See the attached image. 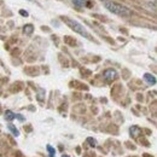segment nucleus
<instances>
[{
    "mask_svg": "<svg viewBox=\"0 0 157 157\" xmlns=\"http://www.w3.org/2000/svg\"><path fill=\"white\" fill-rule=\"evenodd\" d=\"M103 4H104V6H105L106 10H109L110 12H113V13H115V15H118V16H126V17L132 15V11H131L128 7H126V6L121 5V4H117V2H115V1H111V0H104Z\"/></svg>",
    "mask_w": 157,
    "mask_h": 157,
    "instance_id": "1",
    "label": "nucleus"
},
{
    "mask_svg": "<svg viewBox=\"0 0 157 157\" xmlns=\"http://www.w3.org/2000/svg\"><path fill=\"white\" fill-rule=\"evenodd\" d=\"M62 20L64 21L74 32H76V33H78L80 35H82V36H85V38H87V39L90 40H93V38L90 35V33L85 29V27L82 25V24H80L78 21L75 20H71V18H68V17H62Z\"/></svg>",
    "mask_w": 157,
    "mask_h": 157,
    "instance_id": "2",
    "label": "nucleus"
},
{
    "mask_svg": "<svg viewBox=\"0 0 157 157\" xmlns=\"http://www.w3.org/2000/svg\"><path fill=\"white\" fill-rule=\"evenodd\" d=\"M116 78H117V73H116L114 69H106V70L104 71V78H105L108 82L114 81Z\"/></svg>",
    "mask_w": 157,
    "mask_h": 157,
    "instance_id": "3",
    "label": "nucleus"
},
{
    "mask_svg": "<svg viewBox=\"0 0 157 157\" xmlns=\"http://www.w3.org/2000/svg\"><path fill=\"white\" fill-rule=\"evenodd\" d=\"M129 133H131V136L133 138H137L138 136L141 134V129H140L138 126H133V127L129 128Z\"/></svg>",
    "mask_w": 157,
    "mask_h": 157,
    "instance_id": "4",
    "label": "nucleus"
},
{
    "mask_svg": "<svg viewBox=\"0 0 157 157\" xmlns=\"http://www.w3.org/2000/svg\"><path fill=\"white\" fill-rule=\"evenodd\" d=\"M144 78H145V81H146L149 85H155V83H156V78H155L154 75H151V74H145V75H144Z\"/></svg>",
    "mask_w": 157,
    "mask_h": 157,
    "instance_id": "5",
    "label": "nucleus"
},
{
    "mask_svg": "<svg viewBox=\"0 0 157 157\" xmlns=\"http://www.w3.org/2000/svg\"><path fill=\"white\" fill-rule=\"evenodd\" d=\"M33 30H34L33 24H27V25L23 28V32H24V34H27V35H30V34L33 33Z\"/></svg>",
    "mask_w": 157,
    "mask_h": 157,
    "instance_id": "6",
    "label": "nucleus"
},
{
    "mask_svg": "<svg viewBox=\"0 0 157 157\" xmlns=\"http://www.w3.org/2000/svg\"><path fill=\"white\" fill-rule=\"evenodd\" d=\"M7 128H9V129L12 132V134H13L15 137H18V136H20V132H18V129H17V128H16L13 124H9V126H7Z\"/></svg>",
    "mask_w": 157,
    "mask_h": 157,
    "instance_id": "7",
    "label": "nucleus"
},
{
    "mask_svg": "<svg viewBox=\"0 0 157 157\" xmlns=\"http://www.w3.org/2000/svg\"><path fill=\"white\" fill-rule=\"evenodd\" d=\"M5 118H6L7 121H12V120L15 118V114H13L12 111H10V110H7V111L5 113Z\"/></svg>",
    "mask_w": 157,
    "mask_h": 157,
    "instance_id": "8",
    "label": "nucleus"
},
{
    "mask_svg": "<svg viewBox=\"0 0 157 157\" xmlns=\"http://www.w3.org/2000/svg\"><path fill=\"white\" fill-rule=\"evenodd\" d=\"M73 2H74L78 7H82V6H85L86 0H73Z\"/></svg>",
    "mask_w": 157,
    "mask_h": 157,
    "instance_id": "9",
    "label": "nucleus"
},
{
    "mask_svg": "<svg viewBox=\"0 0 157 157\" xmlns=\"http://www.w3.org/2000/svg\"><path fill=\"white\" fill-rule=\"evenodd\" d=\"M47 151L50 152V157H55V154H56V150L51 146V145H47Z\"/></svg>",
    "mask_w": 157,
    "mask_h": 157,
    "instance_id": "10",
    "label": "nucleus"
},
{
    "mask_svg": "<svg viewBox=\"0 0 157 157\" xmlns=\"http://www.w3.org/2000/svg\"><path fill=\"white\" fill-rule=\"evenodd\" d=\"M87 143H90V146H92V147H94L97 145V141L93 138H87Z\"/></svg>",
    "mask_w": 157,
    "mask_h": 157,
    "instance_id": "11",
    "label": "nucleus"
},
{
    "mask_svg": "<svg viewBox=\"0 0 157 157\" xmlns=\"http://www.w3.org/2000/svg\"><path fill=\"white\" fill-rule=\"evenodd\" d=\"M65 41H67V42H69V45H75V40H70L69 38H67Z\"/></svg>",
    "mask_w": 157,
    "mask_h": 157,
    "instance_id": "12",
    "label": "nucleus"
},
{
    "mask_svg": "<svg viewBox=\"0 0 157 157\" xmlns=\"http://www.w3.org/2000/svg\"><path fill=\"white\" fill-rule=\"evenodd\" d=\"M20 13L22 15V16H24V17L28 16V12H27V11H23V10H20Z\"/></svg>",
    "mask_w": 157,
    "mask_h": 157,
    "instance_id": "13",
    "label": "nucleus"
},
{
    "mask_svg": "<svg viewBox=\"0 0 157 157\" xmlns=\"http://www.w3.org/2000/svg\"><path fill=\"white\" fill-rule=\"evenodd\" d=\"M85 157H96V156H94L93 154H91V152H90V154H86V155H85Z\"/></svg>",
    "mask_w": 157,
    "mask_h": 157,
    "instance_id": "14",
    "label": "nucleus"
},
{
    "mask_svg": "<svg viewBox=\"0 0 157 157\" xmlns=\"http://www.w3.org/2000/svg\"><path fill=\"white\" fill-rule=\"evenodd\" d=\"M15 157H22V154H21L20 151H17V152L15 154Z\"/></svg>",
    "mask_w": 157,
    "mask_h": 157,
    "instance_id": "15",
    "label": "nucleus"
},
{
    "mask_svg": "<svg viewBox=\"0 0 157 157\" xmlns=\"http://www.w3.org/2000/svg\"><path fill=\"white\" fill-rule=\"evenodd\" d=\"M15 117L20 118L21 121H23V120H24V118H23V116H21V115H15Z\"/></svg>",
    "mask_w": 157,
    "mask_h": 157,
    "instance_id": "16",
    "label": "nucleus"
},
{
    "mask_svg": "<svg viewBox=\"0 0 157 157\" xmlns=\"http://www.w3.org/2000/svg\"><path fill=\"white\" fill-rule=\"evenodd\" d=\"M62 157H69V156H68V155H63Z\"/></svg>",
    "mask_w": 157,
    "mask_h": 157,
    "instance_id": "17",
    "label": "nucleus"
},
{
    "mask_svg": "<svg viewBox=\"0 0 157 157\" xmlns=\"http://www.w3.org/2000/svg\"><path fill=\"white\" fill-rule=\"evenodd\" d=\"M33 1H34V0H33Z\"/></svg>",
    "mask_w": 157,
    "mask_h": 157,
    "instance_id": "18",
    "label": "nucleus"
}]
</instances>
